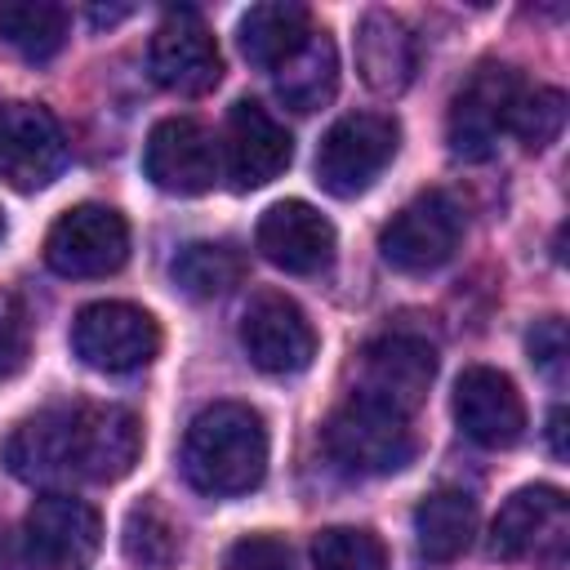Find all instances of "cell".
Returning a JSON list of instances; mask_svg holds the SVG:
<instances>
[{
    "mask_svg": "<svg viewBox=\"0 0 570 570\" xmlns=\"http://www.w3.org/2000/svg\"><path fill=\"white\" fill-rule=\"evenodd\" d=\"M142 454V428L134 410L107 401L45 405L4 436V468L31 485L120 481Z\"/></svg>",
    "mask_w": 570,
    "mask_h": 570,
    "instance_id": "1",
    "label": "cell"
},
{
    "mask_svg": "<svg viewBox=\"0 0 570 570\" xmlns=\"http://www.w3.org/2000/svg\"><path fill=\"white\" fill-rule=\"evenodd\" d=\"M183 472L200 494H245L267 472V423L245 401L205 405L183 436Z\"/></svg>",
    "mask_w": 570,
    "mask_h": 570,
    "instance_id": "2",
    "label": "cell"
},
{
    "mask_svg": "<svg viewBox=\"0 0 570 570\" xmlns=\"http://www.w3.org/2000/svg\"><path fill=\"white\" fill-rule=\"evenodd\" d=\"M325 450L343 472L356 476H392L414 459L410 414H396L379 401L347 396L325 423Z\"/></svg>",
    "mask_w": 570,
    "mask_h": 570,
    "instance_id": "3",
    "label": "cell"
},
{
    "mask_svg": "<svg viewBox=\"0 0 570 570\" xmlns=\"http://www.w3.org/2000/svg\"><path fill=\"white\" fill-rule=\"evenodd\" d=\"M401 147V125L387 111H352L343 120H334L316 147V183L338 196L352 200L361 191L374 187V178L392 165Z\"/></svg>",
    "mask_w": 570,
    "mask_h": 570,
    "instance_id": "4",
    "label": "cell"
},
{
    "mask_svg": "<svg viewBox=\"0 0 570 570\" xmlns=\"http://www.w3.org/2000/svg\"><path fill=\"white\" fill-rule=\"evenodd\" d=\"M71 352L102 374H134L142 365L156 361L160 352V325L151 312L120 303V298H102L76 312L71 321Z\"/></svg>",
    "mask_w": 570,
    "mask_h": 570,
    "instance_id": "5",
    "label": "cell"
},
{
    "mask_svg": "<svg viewBox=\"0 0 570 570\" xmlns=\"http://www.w3.org/2000/svg\"><path fill=\"white\" fill-rule=\"evenodd\" d=\"M525 80L517 67L508 62H481L463 89L454 94L450 102V116H445V138H450V151L459 160H485L494 156L499 138L508 134V120H512V107L521 98Z\"/></svg>",
    "mask_w": 570,
    "mask_h": 570,
    "instance_id": "6",
    "label": "cell"
},
{
    "mask_svg": "<svg viewBox=\"0 0 570 570\" xmlns=\"http://www.w3.org/2000/svg\"><path fill=\"white\" fill-rule=\"evenodd\" d=\"M463 236V214L445 191H419L410 205L392 214V223L379 232V254L387 267L405 276H428L441 263L454 258Z\"/></svg>",
    "mask_w": 570,
    "mask_h": 570,
    "instance_id": "7",
    "label": "cell"
},
{
    "mask_svg": "<svg viewBox=\"0 0 570 570\" xmlns=\"http://www.w3.org/2000/svg\"><path fill=\"white\" fill-rule=\"evenodd\" d=\"M129 258V223L111 205H76L58 214V223L45 236V263L58 276L89 281V276H111Z\"/></svg>",
    "mask_w": 570,
    "mask_h": 570,
    "instance_id": "8",
    "label": "cell"
},
{
    "mask_svg": "<svg viewBox=\"0 0 570 570\" xmlns=\"http://www.w3.org/2000/svg\"><path fill=\"white\" fill-rule=\"evenodd\" d=\"M432 379H436V347L423 334L396 330L365 343L361 370H356V396L379 401L396 414H410L423 405Z\"/></svg>",
    "mask_w": 570,
    "mask_h": 570,
    "instance_id": "9",
    "label": "cell"
},
{
    "mask_svg": "<svg viewBox=\"0 0 570 570\" xmlns=\"http://www.w3.org/2000/svg\"><path fill=\"white\" fill-rule=\"evenodd\" d=\"M570 543V503L557 485H525L508 494L490 525V552L499 561H557Z\"/></svg>",
    "mask_w": 570,
    "mask_h": 570,
    "instance_id": "10",
    "label": "cell"
},
{
    "mask_svg": "<svg viewBox=\"0 0 570 570\" xmlns=\"http://www.w3.org/2000/svg\"><path fill=\"white\" fill-rule=\"evenodd\" d=\"M147 67H151V80L160 89L196 98V94H209L218 85L223 53H218V40L196 9H169L151 36Z\"/></svg>",
    "mask_w": 570,
    "mask_h": 570,
    "instance_id": "11",
    "label": "cell"
},
{
    "mask_svg": "<svg viewBox=\"0 0 570 570\" xmlns=\"http://www.w3.org/2000/svg\"><path fill=\"white\" fill-rule=\"evenodd\" d=\"M240 347L263 374H303L316 356V330L281 289H258L240 316Z\"/></svg>",
    "mask_w": 570,
    "mask_h": 570,
    "instance_id": "12",
    "label": "cell"
},
{
    "mask_svg": "<svg viewBox=\"0 0 570 570\" xmlns=\"http://www.w3.org/2000/svg\"><path fill=\"white\" fill-rule=\"evenodd\" d=\"M22 534L40 570H89V561L102 548V517L85 499L49 490L27 508Z\"/></svg>",
    "mask_w": 570,
    "mask_h": 570,
    "instance_id": "13",
    "label": "cell"
},
{
    "mask_svg": "<svg viewBox=\"0 0 570 570\" xmlns=\"http://www.w3.org/2000/svg\"><path fill=\"white\" fill-rule=\"evenodd\" d=\"M218 142L191 116H165L142 147V174L169 196H200L218 183Z\"/></svg>",
    "mask_w": 570,
    "mask_h": 570,
    "instance_id": "14",
    "label": "cell"
},
{
    "mask_svg": "<svg viewBox=\"0 0 570 570\" xmlns=\"http://www.w3.org/2000/svg\"><path fill=\"white\" fill-rule=\"evenodd\" d=\"M67 165V142L58 120L40 102L0 107V178L13 191L49 187Z\"/></svg>",
    "mask_w": 570,
    "mask_h": 570,
    "instance_id": "15",
    "label": "cell"
},
{
    "mask_svg": "<svg viewBox=\"0 0 570 570\" xmlns=\"http://www.w3.org/2000/svg\"><path fill=\"white\" fill-rule=\"evenodd\" d=\"M223 151H227V178L236 191H254V187L281 178L294 160L289 129L254 98L232 102L227 129H223Z\"/></svg>",
    "mask_w": 570,
    "mask_h": 570,
    "instance_id": "16",
    "label": "cell"
},
{
    "mask_svg": "<svg viewBox=\"0 0 570 570\" xmlns=\"http://www.w3.org/2000/svg\"><path fill=\"white\" fill-rule=\"evenodd\" d=\"M454 423L485 450H508L525 432V401L517 383L494 365H468L454 379Z\"/></svg>",
    "mask_w": 570,
    "mask_h": 570,
    "instance_id": "17",
    "label": "cell"
},
{
    "mask_svg": "<svg viewBox=\"0 0 570 570\" xmlns=\"http://www.w3.org/2000/svg\"><path fill=\"white\" fill-rule=\"evenodd\" d=\"M254 245L272 267L312 276L334 258V223L307 200H276L272 209H263L254 227Z\"/></svg>",
    "mask_w": 570,
    "mask_h": 570,
    "instance_id": "18",
    "label": "cell"
},
{
    "mask_svg": "<svg viewBox=\"0 0 570 570\" xmlns=\"http://www.w3.org/2000/svg\"><path fill=\"white\" fill-rule=\"evenodd\" d=\"M414 67H419V45H414L410 27L387 9H370L356 22V71H361V80L374 94L396 98L414 80Z\"/></svg>",
    "mask_w": 570,
    "mask_h": 570,
    "instance_id": "19",
    "label": "cell"
},
{
    "mask_svg": "<svg viewBox=\"0 0 570 570\" xmlns=\"http://www.w3.org/2000/svg\"><path fill=\"white\" fill-rule=\"evenodd\" d=\"M312 36V13L294 0H267V4H249L240 13V27H236V40H240V53L254 62V67H281L289 62Z\"/></svg>",
    "mask_w": 570,
    "mask_h": 570,
    "instance_id": "20",
    "label": "cell"
},
{
    "mask_svg": "<svg viewBox=\"0 0 570 570\" xmlns=\"http://www.w3.org/2000/svg\"><path fill=\"white\" fill-rule=\"evenodd\" d=\"M476 534V499L468 490H432L414 508V539L428 561H454Z\"/></svg>",
    "mask_w": 570,
    "mask_h": 570,
    "instance_id": "21",
    "label": "cell"
},
{
    "mask_svg": "<svg viewBox=\"0 0 570 570\" xmlns=\"http://www.w3.org/2000/svg\"><path fill=\"white\" fill-rule=\"evenodd\" d=\"M338 89V53H334V40L325 31H312L307 45L276 67V98L289 107V111H316L334 98Z\"/></svg>",
    "mask_w": 570,
    "mask_h": 570,
    "instance_id": "22",
    "label": "cell"
},
{
    "mask_svg": "<svg viewBox=\"0 0 570 570\" xmlns=\"http://www.w3.org/2000/svg\"><path fill=\"white\" fill-rule=\"evenodd\" d=\"M169 276L187 298H223L245 281V254L227 240H191L169 258Z\"/></svg>",
    "mask_w": 570,
    "mask_h": 570,
    "instance_id": "23",
    "label": "cell"
},
{
    "mask_svg": "<svg viewBox=\"0 0 570 570\" xmlns=\"http://www.w3.org/2000/svg\"><path fill=\"white\" fill-rule=\"evenodd\" d=\"M67 9L53 0H4L0 4V40L31 62L53 58L67 45Z\"/></svg>",
    "mask_w": 570,
    "mask_h": 570,
    "instance_id": "24",
    "label": "cell"
},
{
    "mask_svg": "<svg viewBox=\"0 0 570 570\" xmlns=\"http://www.w3.org/2000/svg\"><path fill=\"white\" fill-rule=\"evenodd\" d=\"M312 570H387V548L374 530L330 525L312 539Z\"/></svg>",
    "mask_w": 570,
    "mask_h": 570,
    "instance_id": "25",
    "label": "cell"
},
{
    "mask_svg": "<svg viewBox=\"0 0 570 570\" xmlns=\"http://www.w3.org/2000/svg\"><path fill=\"white\" fill-rule=\"evenodd\" d=\"M561 125H566V94L561 89H521L512 120H508V129L521 138V147L543 151L548 142H557Z\"/></svg>",
    "mask_w": 570,
    "mask_h": 570,
    "instance_id": "26",
    "label": "cell"
},
{
    "mask_svg": "<svg viewBox=\"0 0 570 570\" xmlns=\"http://www.w3.org/2000/svg\"><path fill=\"white\" fill-rule=\"evenodd\" d=\"M125 552L142 566H160L174 557V525L160 517L156 503H138L125 517Z\"/></svg>",
    "mask_w": 570,
    "mask_h": 570,
    "instance_id": "27",
    "label": "cell"
},
{
    "mask_svg": "<svg viewBox=\"0 0 570 570\" xmlns=\"http://www.w3.org/2000/svg\"><path fill=\"white\" fill-rule=\"evenodd\" d=\"M223 570H294V552L281 534H245L227 548V566Z\"/></svg>",
    "mask_w": 570,
    "mask_h": 570,
    "instance_id": "28",
    "label": "cell"
},
{
    "mask_svg": "<svg viewBox=\"0 0 570 570\" xmlns=\"http://www.w3.org/2000/svg\"><path fill=\"white\" fill-rule=\"evenodd\" d=\"M31 352V330H27V312L18 298L0 294V379L18 374L22 361Z\"/></svg>",
    "mask_w": 570,
    "mask_h": 570,
    "instance_id": "29",
    "label": "cell"
},
{
    "mask_svg": "<svg viewBox=\"0 0 570 570\" xmlns=\"http://www.w3.org/2000/svg\"><path fill=\"white\" fill-rule=\"evenodd\" d=\"M525 347H530V361H534L543 374L561 379V365H566V325H561L557 316L534 321V330H530Z\"/></svg>",
    "mask_w": 570,
    "mask_h": 570,
    "instance_id": "30",
    "label": "cell"
},
{
    "mask_svg": "<svg viewBox=\"0 0 570 570\" xmlns=\"http://www.w3.org/2000/svg\"><path fill=\"white\" fill-rule=\"evenodd\" d=\"M548 441H552V454L566 459V410H561V405H557L552 419H548Z\"/></svg>",
    "mask_w": 570,
    "mask_h": 570,
    "instance_id": "31",
    "label": "cell"
},
{
    "mask_svg": "<svg viewBox=\"0 0 570 570\" xmlns=\"http://www.w3.org/2000/svg\"><path fill=\"white\" fill-rule=\"evenodd\" d=\"M125 13H129V9H89V18H94L98 27H102V22H116V18H125Z\"/></svg>",
    "mask_w": 570,
    "mask_h": 570,
    "instance_id": "32",
    "label": "cell"
},
{
    "mask_svg": "<svg viewBox=\"0 0 570 570\" xmlns=\"http://www.w3.org/2000/svg\"><path fill=\"white\" fill-rule=\"evenodd\" d=\"M0 240H4V214H0Z\"/></svg>",
    "mask_w": 570,
    "mask_h": 570,
    "instance_id": "33",
    "label": "cell"
}]
</instances>
